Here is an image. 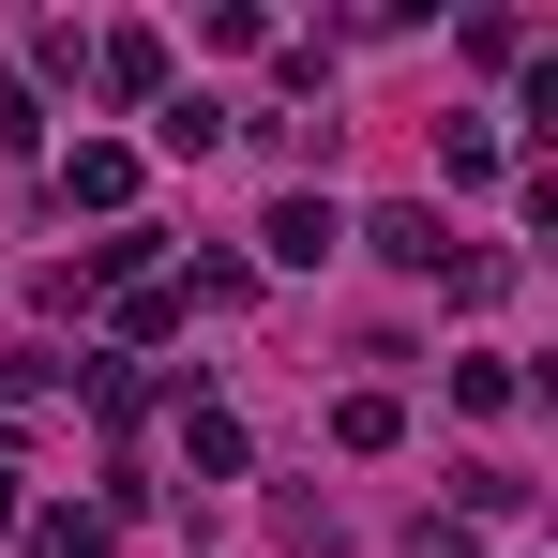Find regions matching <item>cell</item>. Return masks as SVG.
<instances>
[{"instance_id": "1", "label": "cell", "mask_w": 558, "mask_h": 558, "mask_svg": "<svg viewBox=\"0 0 558 558\" xmlns=\"http://www.w3.org/2000/svg\"><path fill=\"white\" fill-rule=\"evenodd\" d=\"M257 242H272L287 272H317V257L348 242V211H332V196H272V227H257Z\"/></svg>"}, {"instance_id": "2", "label": "cell", "mask_w": 558, "mask_h": 558, "mask_svg": "<svg viewBox=\"0 0 558 558\" xmlns=\"http://www.w3.org/2000/svg\"><path fill=\"white\" fill-rule=\"evenodd\" d=\"M61 196H76V211H121V196H136V151H121V136H76V151H61Z\"/></svg>"}, {"instance_id": "3", "label": "cell", "mask_w": 558, "mask_h": 558, "mask_svg": "<svg viewBox=\"0 0 558 558\" xmlns=\"http://www.w3.org/2000/svg\"><path fill=\"white\" fill-rule=\"evenodd\" d=\"M106 92H121V106L167 92V31H121V46H106Z\"/></svg>"}, {"instance_id": "4", "label": "cell", "mask_w": 558, "mask_h": 558, "mask_svg": "<svg viewBox=\"0 0 558 558\" xmlns=\"http://www.w3.org/2000/svg\"><path fill=\"white\" fill-rule=\"evenodd\" d=\"M332 438H348V453H392V438H408V408H392V392H348V408H332Z\"/></svg>"}, {"instance_id": "5", "label": "cell", "mask_w": 558, "mask_h": 558, "mask_svg": "<svg viewBox=\"0 0 558 558\" xmlns=\"http://www.w3.org/2000/svg\"><path fill=\"white\" fill-rule=\"evenodd\" d=\"M513 392H529V377L498 363V348H468V363H453V408H483V423H498V408H513Z\"/></svg>"}, {"instance_id": "6", "label": "cell", "mask_w": 558, "mask_h": 558, "mask_svg": "<svg viewBox=\"0 0 558 558\" xmlns=\"http://www.w3.org/2000/svg\"><path fill=\"white\" fill-rule=\"evenodd\" d=\"M377 257L392 272H438V211H377Z\"/></svg>"}, {"instance_id": "7", "label": "cell", "mask_w": 558, "mask_h": 558, "mask_svg": "<svg viewBox=\"0 0 558 558\" xmlns=\"http://www.w3.org/2000/svg\"><path fill=\"white\" fill-rule=\"evenodd\" d=\"M182 453L211 468V483H227V468H242V423H227V408H182Z\"/></svg>"}, {"instance_id": "8", "label": "cell", "mask_w": 558, "mask_h": 558, "mask_svg": "<svg viewBox=\"0 0 558 558\" xmlns=\"http://www.w3.org/2000/svg\"><path fill=\"white\" fill-rule=\"evenodd\" d=\"M31 558H106V513H31Z\"/></svg>"}, {"instance_id": "9", "label": "cell", "mask_w": 558, "mask_h": 558, "mask_svg": "<svg viewBox=\"0 0 558 558\" xmlns=\"http://www.w3.org/2000/svg\"><path fill=\"white\" fill-rule=\"evenodd\" d=\"M0 529H15V468H0Z\"/></svg>"}]
</instances>
